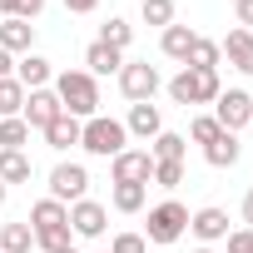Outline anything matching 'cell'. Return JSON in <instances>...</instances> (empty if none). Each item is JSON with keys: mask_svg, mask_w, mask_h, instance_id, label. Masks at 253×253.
Instances as JSON below:
<instances>
[{"mask_svg": "<svg viewBox=\"0 0 253 253\" xmlns=\"http://www.w3.org/2000/svg\"><path fill=\"white\" fill-rule=\"evenodd\" d=\"M25 223H30V233H35V243H40L45 253H60V248L75 243V233H70V209L55 204V199H40Z\"/></svg>", "mask_w": 253, "mask_h": 253, "instance_id": "6da1fadb", "label": "cell"}, {"mask_svg": "<svg viewBox=\"0 0 253 253\" xmlns=\"http://www.w3.org/2000/svg\"><path fill=\"white\" fill-rule=\"evenodd\" d=\"M50 89L60 94L65 114H75V119H94L99 114V84H94L89 70H65V75H55Z\"/></svg>", "mask_w": 253, "mask_h": 253, "instance_id": "7a4b0ae2", "label": "cell"}, {"mask_svg": "<svg viewBox=\"0 0 253 253\" xmlns=\"http://www.w3.org/2000/svg\"><path fill=\"white\" fill-rule=\"evenodd\" d=\"M80 149H89L99 159H114V154L129 149V129H124L119 119H109V114H94V119H84V129H80Z\"/></svg>", "mask_w": 253, "mask_h": 253, "instance_id": "3957f363", "label": "cell"}, {"mask_svg": "<svg viewBox=\"0 0 253 253\" xmlns=\"http://www.w3.org/2000/svg\"><path fill=\"white\" fill-rule=\"evenodd\" d=\"M169 94H174V104H213L218 94H223V84H218V70H179L174 80H169Z\"/></svg>", "mask_w": 253, "mask_h": 253, "instance_id": "277c9868", "label": "cell"}, {"mask_svg": "<svg viewBox=\"0 0 253 253\" xmlns=\"http://www.w3.org/2000/svg\"><path fill=\"white\" fill-rule=\"evenodd\" d=\"M149 233H144V243H159V248H169V243H179L184 233H189V209L179 204V199H164V204H154L149 209V223H144Z\"/></svg>", "mask_w": 253, "mask_h": 253, "instance_id": "5b68a950", "label": "cell"}, {"mask_svg": "<svg viewBox=\"0 0 253 253\" xmlns=\"http://www.w3.org/2000/svg\"><path fill=\"white\" fill-rule=\"evenodd\" d=\"M154 89H159V70L149 60H124V70H119V94L124 99L144 104V99H154Z\"/></svg>", "mask_w": 253, "mask_h": 253, "instance_id": "8992f818", "label": "cell"}, {"mask_svg": "<svg viewBox=\"0 0 253 253\" xmlns=\"http://www.w3.org/2000/svg\"><path fill=\"white\" fill-rule=\"evenodd\" d=\"M213 119H218V129H228V134L248 129V124H253V94L248 89H223L213 99Z\"/></svg>", "mask_w": 253, "mask_h": 253, "instance_id": "52a82bcc", "label": "cell"}, {"mask_svg": "<svg viewBox=\"0 0 253 253\" xmlns=\"http://www.w3.org/2000/svg\"><path fill=\"white\" fill-rule=\"evenodd\" d=\"M89 194V169L84 164H55L50 169V199L55 204H80Z\"/></svg>", "mask_w": 253, "mask_h": 253, "instance_id": "ba28073f", "label": "cell"}, {"mask_svg": "<svg viewBox=\"0 0 253 253\" xmlns=\"http://www.w3.org/2000/svg\"><path fill=\"white\" fill-rule=\"evenodd\" d=\"M109 179H114V184H149V179H154L149 149H124V154H114V159H109Z\"/></svg>", "mask_w": 253, "mask_h": 253, "instance_id": "9c48e42d", "label": "cell"}, {"mask_svg": "<svg viewBox=\"0 0 253 253\" xmlns=\"http://www.w3.org/2000/svg\"><path fill=\"white\" fill-rule=\"evenodd\" d=\"M60 114H65V104H60V94H55V89H30V94H25V109H20V119L30 124V129H40V134H45V129H50V124H55Z\"/></svg>", "mask_w": 253, "mask_h": 253, "instance_id": "30bf717a", "label": "cell"}, {"mask_svg": "<svg viewBox=\"0 0 253 253\" xmlns=\"http://www.w3.org/2000/svg\"><path fill=\"white\" fill-rule=\"evenodd\" d=\"M104 223H109V209H104V204H94V199L70 204V233H75V238H99Z\"/></svg>", "mask_w": 253, "mask_h": 253, "instance_id": "8fae6325", "label": "cell"}, {"mask_svg": "<svg viewBox=\"0 0 253 253\" xmlns=\"http://www.w3.org/2000/svg\"><path fill=\"white\" fill-rule=\"evenodd\" d=\"M218 55H228V65H233L238 75H253V30L233 25V30L218 40Z\"/></svg>", "mask_w": 253, "mask_h": 253, "instance_id": "7c38bea8", "label": "cell"}, {"mask_svg": "<svg viewBox=\"0 0 253 253\" xmlns=\"http://www.w3.org/2000/svg\"><path fill=\"white\" fill-rule=\"evenodd\" d=\"M15 80L25 84V94H30V89H50L55 65H50L45 55H35V50H30V55H20V60H15Z\"/></svg>", "mask_w": 253, "mask_h": 253, "instance_id": "4fadbf2b", "label": "cell"}, {"mask_svg": "<svg viewBox=\"0 0 253 253\" xmlns=\"http://www.w3.org/2000/svg\"><path fill=\"white\" fill-rule=\"evenodd\" d=\"M189 233H194V238H204V243H213V238H228V213H223L218 204H209V209L189 213Z\"/></svg>", "mask_w": 253, "mask_h": 253, "instance_id": "5bb4252c", "label": "cell"}, {"mask_svg": "<svg viewBox=\"0 0 253 253\" xmlns=\"http://www.w3.org/2000/svg\"><path fill=\"white\" fill-rule=\"evenodd\" d=\"M124 129H129L134 139H154L159 129H164V114H159V104H129V119H124Z\"/></svg>", "mask_w": 253, "mask_h": 253, "instance_id": "9a60e30c", "label": "cell"}, {"mask_svg": "<svg viewBox=\"0 0 253 253\" xmlns=\"http://www.w3.org/2000/svg\"><path fill=\"white\" fill-rule=\"evenodd\" d=\"M30 45H35L30 20H0V50L5 55H30Z\"/></svg>", "mask_w": 253, "mask_h": 253, "instance_id": "2e32d148", "label": "cell"}, {"mask_svg": "<svg viewBox=\"0 0 253 253\" xmlns=\"http://www.w3.org/2000/svg\"><path fill=\"white\" fill-rule=\"evenodd\" d=\"M84 65H89V75H94V80H99V75H119V70H124V50H114V45L94 40V45L84 50Z\"/></svg>", "mask_w": 253, "mask_h": 253, "instance_id": "e0dca14e", "label": "cell"}, {"mask_svg": "<svg viewBox=\"0 0 253 253\" xmlns=\"http://www.w3.org/2000/svg\"><path fill=\"white\" fill-rule=\"evenodd\" d=\"M30 174H35V164H30V154L25 149H0V184H30Z\"/></svg>", "mask_w": 253, "mask_h": 253, "instance_id": "ac0fdd59", "label": "cell"}, {"mask_svg": "<svg viewBox=\"0 0 253 253\" xmlns=\"http://www.w3.org/2000/svg\"><path fill=\"white\" fill-rule=\"evenodd\" d=\"M184 134H174V129H159L154 134V144H149V159L154 164H184Z\"/></svg>", "mask_w": 253, "mask_h": 253, "instance_id": "d6986e66", "label": "cell"}, {"mask_svg": "<svg viewBox=\"0 0 253 253\" xmlns=\"http://www.w3.org/2000/svg\"><path fill=\"white\" fill-rule=\"evenodd\" d=\"M238 154H243V144H238V134H228V129H223L213 144H204V159H209L213 169H233Z\"/></svg>", "mask_w": 253, "mask_h": 253, "instance_id": "ffe728a7", "label": "cell"}, {"mask_svg": "<svg viewBox=\"0 0 253 253\" xmlns=\"http://www.w3.org/2000/svg\"><path fill=\"white\" fill-rule=\"evenodd\" d=\"M80 129H84V119H75V114H60L50 129H45V144L50 149H75L80 144Z\"/></svg>", "mask_w": 253, "mask_h": 253, "instance_id": "44dd1931", "label": "cell"}, {"mask_svg": "<svg viewBox=\"0 0 253 253\" xmlns=\"http://www.w3.org/2000/svg\"><path fill=\"white\" fill-rule=\"evenodd\" d=\"M194 40H199V30H189V25H169V30L159 35V50H164L169 60H189Z\"/></svg>", "mask_w": 253, "mask_h": 253, "instance_id": "7402d4cb", "label": "cell"}, {"mask_svg": "<svg viewBox=\"0 0 253 253\" xmlns=\"http://www.w3.org/2000/svg\"><path fill=\"white\" fill-rule=\"evenodd\" d=\"M20 109H25V84L15 75H5L0 80V119H15Z\"/></svg>", "mask_w": 253, "mask_h": 253, "instance_id": "603a6c76", "label": "cell"}, {"mask_svg": "<svg viewBox=\"0 0 253 253\" xmlns=\"http://www.w3.org/2000/svg\"><path fill=\"white\" fill-rule=\"evenodd\" d=\"M218 60H223V55H218V40H204V35H199L194 50H189V60H184V70H218Z\"/></svg>", "mask_w": 253, "mask_h": 253, "instance_id": "cb8c5ba5", "label": "cell"}, {"mask_svg": "<svg viewBox=\"0 0 253 253\" xmlns=\"http://www.w3.org/2000/svg\"><path fill=\"white\" fill-rule=\"evenodd\" d=\"M149 199V184H114V209L119 213H139Z\"/></svg>", "mask_w": 253, "mask_h": 253, "instance_id": "d4e9b609", "label": "cell"}, {"mask_svg": "<svg viewBox=\"0 0 253 253\" xmlns=\"http://www.w3.org/2000/svg\"><path fill=\"white\" fill-rule=\"evenodd\" d=\"M30 243H35L30 223H5L0 228V253H30Z\"/></svg>", "mask_w": 253, "mask_h": 253, "instance_id": "484cf974", "label": "cell"}, {"mask_svg": "<svg viewBox=\"0 0 253 253\" xmlns=\"http://www.w3.org/2000/svg\"><path fill=\"white\" fill-rule=\"evenodd\" d=\"M99 40H104V45H114V50H129L134 25H129V20H119V15H109V20L99 25Z\"/></svg>", "mask_w": 253, "mask_h": 253, "instance_id": "4316f807", "label": "cell"}, {"mask_svg": "<svg viewBox=\"0 0 253 253\" xmlns=\"http://www.w3.org/2000/svg\"><path fill=\"white\" fill-rule=\"evenodd\" d=\"M30 144V124L15 114V119H0V149H25Z\"/></svg>", "mask_w": 253, "mask_h": 253, "instance_id": "83f0119b", "label": "cell"}, {"mask_svg": "<svg viewBox=\"0 0 253 253\" xmlns=\"http://www.w3.org/2000/svg\"><path fill=\"white\" fill-rule=\"evenodd\" d=\"M139 15H144V25L169 30V25H174V0H144V5H139Z\"/></svg>", "mask_w": 253, "mask_h": 253, "instance_id": "f1b7e54d", "label": "cell"}, {"mask_svg": "<svg viewBox=\"0 0 253 253\" xmlns=\"http://www.w3.org/2000/svg\"><path fill=\"white\" fill-rule=\"evenodd\" d=\"M218 134H223V129H218V119H213V114H199V119L189 124V139H194V144H213Z\"/></svg>", "mask_w": 253, "mask_h": 253, "instance_id": "f546056e", "label": "cell"}, {"mask_svg": "<svg viewBox=\"0 0 253 253\" xmlns=\"http://www.w3.org/2000/svg\"><path fill=\"white\" fill-rule=\"evenodd\" d=\"M109 253H149V243H144V233H114Z\"/></svg>", "mask_w": 253, "mask_h": 253, "instance_id": "4dcf8cb0", "label": "cell"}, {"mask_svg": "<svg viewBox=\"0 0 253 253\" xmlns=\"http://www.w3.org/2000/svg\"><path fill=\"white\" fill-rule=\"evenodd\" d=\"M154 184L159 189H179L184 184V164H154Z\"/></svg>", "mask_w": 253, "mask_h": 253, "instance_id": "1f68e13d", "label": "cell"}, {"mask_svg": "<svg viewBox=\"0 0 253 253\" xmlns=\"http://www.w3.org/2000/svg\"><path fill=\"white\" fill-rule=\"evenodd\" d=\"M228 253H253V228H233L228 233Z\"/></svg>", "mask_w": 253, "mask_h": 253, "instance_id": "d6a6232c", "label": "cell"}, {"mask_svg": "<svg viewBox=\"0 0 253 253\" xmlns=\"http://www.w3.org/2000/svg\"><path fill=\"white\" fill-rule=\"evenodd\" d=\"M233 15H238L243 30H253V0H233Z\"/></svg>", "mask_w": 253, "mask_h": 253, "instance_id": "836d02e7", "label": "cell"}, {"mask_svg": "<svg viewBox=\"0 0 253 253\" xmlns=\"http://www.w3.org/2000/svg\"><path fill=\"white\" fill-rule=\"evenodd\" d=\"M20 5L25 0H0V20H20Z\"/></svg>", "mask_w": 253, "mask_h": 253, "instance_id": "e575fe53", "label": "cell"}, {"mask_svg": "<svg viewBox=\"0 0 253 253\" xmlns=\"http://www.w3.org/2000/svg\"><path fill=\"white\" fill-rule=\"evenodd\" d=\"M94 5H99V0H65V10H70V15H89Z\"/></svg>", "mask_w": 253, "mask_h": 253, "instance_id": "d590c367", "label": "cell"}, {"mask_svg": "<svg viewBox=\"0 0 253 253\" xmlns=\"http://www.w3.org/2000/svg\"><path fill=\"white\" fill-rule=\"evenodd\" d=\"M243 228H253V189L243 194Z\"/></svg>", "mask_w": 253, "mask_h": 253, "instance_id": "8d00e7d4", "label": "cell"}, {"mask_svg": "<svg viewBox=\"0 0 253 253\" xmlns=\"http://www.w3.org/2000/svg\"><path fill=\"white\" fill-rule=\"evenodd\" d=\"M10 65H15V60H10L5 50H0V80H5V75H10Z\"/></svg>", "mask_w": 253, "mask_h": 253, "instance_id": "74e56055", "label": "cell"}, {"mask_svg": "<svg viewBox=\"0 0 253 253\" xmlns=\"http://www.w3.org/2000/svg\"><path fill=\"white\" fill-rule=\"evenodd\" d=\"M5 194H10V189H5V184H0V209H5Z\"/></svg>", "mask_w": 253, "mask_h": 253, "instance_id": "f35d334b", "label": "cell"}, {"mask_svg": "<svg viewBox=\"0 0 253 253\" xmlns=\"http://www.w3.org/2000/svg\"><path fill=\"white\" fill-rule=\"evenodd\" d=\"M60 253H80V248H75V243H70V248H60Z\"/></svg>", "mask_w": 253, "mask_h": 253, "instance_id": "ab89813d", "label": "cell"}, {"mask_svg": "<svg viewBox=\"0 0 253 253\" xmlns=\"http://www.w3.org/2000/svg\"><path fill=\"white\" fill-rule=\"evenodd\" d=\"M194 253H213V248H194Z\"/></svg>", "mask_w": 253, "mask_h": 253, "instance_id": "60d3db41", "label": "cell"}, {"mask_svg": "<svg viewBox=\"0 0 253 253\" xmlns=\"http://www.w3.org/2000/svg\"><path fill=\"white\" fill-rule=\"evenodd\" d=\"M99 253H109V248H99Z\"/></svg>", "mask_w": 253, "mask_h": 253, "instance_id": "b9f144b4", "label": "cell"}]
</instances>
